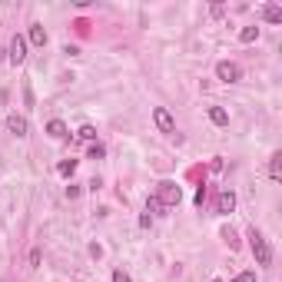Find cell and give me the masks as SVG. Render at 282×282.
<instances>
[{
  "label": "cell",
  "instance_id": "e0dca14e",
  "mask_svg": "<svg viewBox=\"0 0 282 282\" xmlns=\"http://www.w3.org/2000/svg\"><path fill=\"white\" fill-rule=\"evenodd\" d=\"M233 282H256V272H239Z\"/></svg>",
  "mask_w": 282,
  "mask_h": 282
},
{
  "label": "cell",
  "instance_id": "4fadbf2b",
  "mask_svg": "<svg viewBox=\"0 0 282 282\" xmlns=\"http://www.w3.org/2000/svg\"><path fill=\"white\" fill-rule=\"evenodd\" d=\"M77 136H80V139H87V143H93V139H97V126H90V123H83V126L77 129Z\"/></svg>",
  "mask_w": 282,
  "mask_h": 282
},
{
  "label": "cell",
  "instance_id": "ac0fdd59",
  "mask_svg": "<svg viewBox=\"0 0 282 282\" xmlns=\"http://www.w3.org/2000/svg\"><path fill=\"white\" fill-rule=\"evenodd\" d=\"M113 282H129V275L123 272V269H116V272H113Z\"/></svg>",
  "mask_w": 282,
  "mask_h": 282
},
{
  "label": "cell",
  "instance_id": "3957f363",
  "mask_svg": "<svg viewBox=\"0 0 282 282\" xmlns=\"http://www.w3.org/2000/svg\"><path fill=\"white\" fill-rule=\"evenodd\" d=\"M216 77H219L223 83H236V80L242 77V70H239L236 63H229V60H223V63H216Z\"/></svg>",
  "mask_w": 282,
  "mask_h": 282
},
{
  "label": "cell",
  "instance_id": "7c38bea8",
  "mask_svg": "<svg viewBox=\"0 0 282 282\" xmlns=\"http://www.w3.org/2000/svg\"><path fill=\"white\" fill-rule=\"evenodd\" d=\"M262 17H266L269 24H282V7H275V4H269V7L262 10Z\"/></svg>",
  "mask_w": 282,
  "mask_h": 282
},
{
  "label": "cell",
  "instance_id": "d6986e66",
  "mask_svg": "<svg viewBox=\"0 0 282 282\" xmlns=\"http://www.w3.org/2000/svg\"><path fill=\"white\" fill-rule=\"evenodd\" d=\"M213 282H223V279H213Z\"/></svg>",
  "mask_w": 282,
  "mask_h": 282
},
{
  "label": "cell",
  "instance_id": "6da1fadb",
  "mask_svg": "<svg viewBox=\"0 0 282 282\" xmlns=\"http://www.w3.org/2000/svg\"><path fill=\"white\" fill-rule=\"evenodd\" d=\"M249 246H252V256H256L259 266H272V246H269L266 236L256 233V229H249Z\"/></svg>",
  "mask_w": 282,
  "mask_h": 282
},
{
  "label": "cell",
  "instance_id": "2e32d148",
  "mask_svg": "<svg viewBox=\"0 0 282 282\" xmlns=\"http://www.w3.org/2000/svg\"><path fill=\"white\" fill-rule=\"evenodd\" d=\"M73 169H77V160H66V163H60V176H73Z\"/></svg>",
  "mask_w": 282,
  "mask_h": 282
},
{
  "label": "cell",
  "instance_id": "30bf717a",
  "mask_svg": "<svg viewBox=\"0 0 282 282\" xmlns=\"http://www.w3.org/2000/svg\"><path fill=\"white\" fill-rule=\"evenodd\" d=\"M269 176L279 183L282 179V153H272V160H269Z\"/></svg>",
  "mask_w": 282,
  "mask_h": 282
},
{
  "label": "cell",
  "instance_id": "9a60e30c",
  "mask_svg": "<svg viewBox=\"0 0 282 282\" xmlns=\"http://www.w3.org/2000/svg\"><path fill=\"white\" fill-rule=\"evenodd\" d=\"M103 156H106V150L100 143H93V146H90V153H87V160H103Z\"/></svg>",
  "mask_w": 282,
  "mask_h": 282
},
{
  "label": "cell",
  "instance_id": "277c9868",
  "mask_svg": "<svg viewBox=\"0 0 282 282\" xmlns=\"http://www.w3.org/2000/svg\"><path fill=\"white\" fill-rule=\"evenodd\" d=\"M153 120H156V126H160V133H176V120L169 116V110L156 106V110H153Z\"/></svg>",
  "mask_w": 282,
  "mask_h": 282
},
{
  "label": "cell",
  "instance_id": "8fae6325",
  "mask_svg": "<svg viewBox=\"0 0 282 282\" xmlns=\"http://www.w3.org/2000/svg\"><path fill=\"white\" fill-rule=\"evenodd\" d=\"M30 43H37V47H43V43H47V30H43L40 24L30 27Z\"/></svg>",
  "mask_w": 282,
  "mask_h": 282
},
{
  "label": "cell",
  "instance_id": "ba28073f",
  "mask_svg": "<svg viewBox=\"0 0 282 282\" xmlns=\"http://www.w3.org/2000/svg\"><path fill=\"white\" fill-rule=\"evenodd\" d=\"M47 133H50L53 139H66V123H63V120H50V123H47Z\"/></svg>",
  "mask_w": 282,
  "mask_h": 282
},
{
  "label": "cell",
  "instance_id": "5bb4252c",
  "mask_svg": "<svg viewBox=\"0 0 282 282\" xmlns=\"http://www.w3.org/2000/svg\"><path fill=\"white\" fill-rule=\"evenodd\" d=\"M256 37H259V27H242V30H239V40L242 43H252Z\"/></svg>",
  "mask_w": 282,
  "mask_h": 282
},
{
  "label": "cell",
  "instance_id": "7a4b0ae2",
  "mask_svg": "<svg viewBox=\"0 0 282 282\" xmlns=\"http://www.w3.org/2000/svg\"><path fill=\"white\" fill-rule=\"evenodd\" d=\"M156 199H160V206H176V202L183 199V189H179L176 183H160V189H156Z\"/></svg>",
  "mask_w": 282,
  "mask_h": 282
},
{
  "label": "cell",
  "instance_id": "8992f818",
  "mask_svg": "<svg viewBox=\"0 0 282 282\" xmlns=\"http://www.w3.org/2000/svg\"><path fill=\"white\" fill-rule=\"evenodd\" d=\"M233 209H236V193L233 189H223V193L216 196V213L226 216V213H233Z\"/></svg>",
  "mask_w": 282,
  "mask_h": 282
},
{
  "label": "cell",
  "instance_id": "5b68a950",
  "mask_svg": "<svg viewBox=\"0 0 282 282\" xmlns=\"http://www.w3.org/2000/svg\"><path fill=\"white\" fill-rule=\"evenodd\" d=\"M24 60H27V40L24 37H14V40H10V63L20 66Z\"/></svg>",
  "mask_w": 282,
  "mask_h": 282
},
{
  "label": "cell",
  "instance_id": "9c48e42d",
  "mask_svg": "<svg viewBox=\"0 0 282 282\" xmlns=\"http://www.w3.org/2000/svg\"><path fill=\"white\" fill-rule=\"evenodd\" d=\"M209 120L216 123V126H229V113H226L223 106H209Z\"/></svg>",
  "mask_w": 282,
  "mask_h": 282
},
{
  "label": "cell",
  "instance_id": "52a82bcc",
  "mask_svg": "<svg viewBox=\"0 0 282 282\" xmlns=\"http://www.w3.org/2000/svg\"><path fill=\"white\" fill-rule=\"evenodd\" d=\"M7 129L14 133V136H27V129H30V126H27L24 116H17V113H14V116H7Z\"/></svg>",
  "mask_w": 282,
  "mask_h": 282
}]
</instances>
